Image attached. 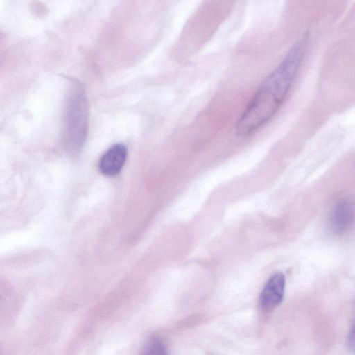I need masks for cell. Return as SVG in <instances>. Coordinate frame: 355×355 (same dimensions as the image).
Masks as SVG:
<instances>
[{"instance_id":"52a82bcc","label":"cell","mask_w":355,"mask_h":355,"mask_svg":"<svg viewBox=\"0 0 355 355\" xmlns=\"http://www.w3.org/2000/svg\"><path fill=\"white\" fill-rule=\"evenodd\" d=\"M347 347L351 352L355 354V318L347 337Z\"/></svg>"},{"instance_id":"277c9868","label":"cell","mask_w":355,"mask_h":355,"mask_svg":"<svg viewBox=\"0 0 355 355\" xmlns=\"http://www.w3.org/2000/svg\"><path fill=\"white\" fill-rule=\"evenodd\" d=\"M355 220L354 203L345 199L339 201L334 207L329 218V227L335 234H343L349 231Z\"/></svg>"},{"instance_id":"8992f818","label":"cell","mask_w":355,"mask_h":355,"mask_svg":"<svg viewBox=\"0 0 355 355\" xmlns=\"http://www.w3.org/2000/svg\"><path fill=\"white\" fill-rule=\"evenodd\" d=\"M141 355H168L162 341L156 336L149 338L144 344Z\"/></svg>"},{"instance_id":"7a4b0ae2","label":"cell","mask_w":355,"mask_h":355,"mask_svg":"<svg viewBox=\"0 0 355 355\" xmlns=\"http://www.w3.org/2000/svg\"><path fill=\"white\" fill-rule=\"evenodd\" d=\"M65 118L66 145L71 150L77 151L84 143L87 124V103L81 90L72 94Z\"/></svg>"},{"instance_id":"6da1fadb","label":"cell","mask_w":355,"mask_h":355,"mask_svg":"<svg viewBox=\"0 0 355 355\" xmlns=\"http://www.w3.org/2000/svg\"><path fill=\"white\" fill-rule=\"evenodd\" d=\"M308 37H301L285 57L261 83L254 96L239 116L235 132L246 137L268 123L286 100L303 60Z\"/></svg>"},{"instance_id":"5b68a950","label":"cell","mask_w":355,"mask_h":355,"mask_svg":"<svg viewBox=\"0 0 355 355\" xmlns=\"http://www.w3.org/2000/svg\"><path fill=\"white\" fill-rule=\"evenodd\" d=\"M128 155V150L123 144H116L111 146L101 156L98 168L106 176L117 175L122 169Z\"/></svg>"},{"instance_id":"3957f363","label":"cell","mask_w":355,"mask_h":355,"mask_svg":"<svg viewBox=\"0 0 355 355\" xmlns=\"http://www.w3.org/2000/svg\"><path fill=\"white\" fill-rule=\"evenodd\" d=\"M285 284V277L279 272L268 279L259 296V305L263 311L270 312L280 304L284 297Z\"/></svg>"}]
</instances>
